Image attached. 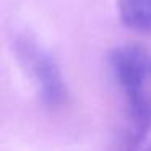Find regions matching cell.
<instances>
[{
  "mask_svg": "<svg viewBox=\"0 0 151 151\" xmlns=\"http://www.w3.org/2000/svg\"><path fill=\"white\" fill-rule=\"evenodd\" d=\"M145 151H151V145H150V146H146V148H145Z\"/></svg>",
  "mask_w": 151,
  "mask_h": 151,
  "instance_id": "obj_4",
  "label": "cell"
},
{
  "mask_svg": "<svg viewBox=\"0 0 151 151\" xmlns=\"http://www.w3.org/2000/svg\"><path fill=\"white\" fill-rule=\"evenodd\" d=\"M13 47L17 59L36 86L41 101L50 107L60 106L67 98V86L55 59L28 36H18Z\"/></svg>",
  "mask_w": 151,
  "mask_h": 151,
  "instance_id": "obj_2",
  "label": "cell"
},
{
  "mask_svg": "<svg viewBox=\"0 0 151 151\" xmlns=\"http://www.w3.org/2000/svg\"><path fill=\"white\" fill-rule=\"evenodd\" d=\"M124 99V122L114 151H137L151 128V50L138 44L119 46L107 57Z\"/></svg>",
  "mask_w": 151,
  "mask_h": 151,
  "instance_id": "obj_1",
  "label": "cell"
},
{
  "mask_svg": "<svg viewBox=\"0 0 151 151\" xmlns=\"http://www.w3.org/2000/svg\"><path fill=\"white\" fill-rule=\"evenodd\" d=\"M122 23L143 34H151V0H117Z\"/></svg>",
  "mask_w": 151,
  "mask_h": 151,
  "instance_id": "obj_3",
  "label": "cell"
}]
</instances>
